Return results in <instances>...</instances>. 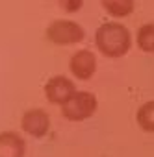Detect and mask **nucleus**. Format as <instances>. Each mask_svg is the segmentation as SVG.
Segmentation results:
<instances>
[{
  "label": "nucleus",
  "mask_w": 154,
  "mask_h": 157,
  "mask_svg": "<svg viewBox=\"0 0 154 157\" xmlns=\"http://www.w3.org/2000/svg\"><path fill=\"white\" fill-rule=\"evenodd\" d=\"M95 44L106 57H123L132 46V35L124 24L106 22L95 33Z\"/></svg>",
  "instance_id": "obj_1"
},
{
  "label": "nucleus",
  "mask_w": 154,
  "mask_h": 157,
  "mask_svg": "<svg viewBox=\"0 0 154 157\" xmlns=\"http://www.w3.org/2000/svg\"><path fill=\"white\" fill-rule=\"evenodd\" d=\"M97 96L87 91H76L63 105H61V115L71 120V122H82L89 117L95 115L97 111Z\"/></svg>",
  "instance_id": "obj_2"
},
{
  "label": "nucleus",
  "mask_w": 154,
  "mask_h": 157,
  "mask_svg": "<svg viewBox=\"0 0 154 157\" xmlns=\"http://www.w3.org/2000/svg\"><path fill=\"white\" fill-rule=\"evenodd\" d=\"M45 35L50 43L65 46V44H76V43L84 41L86 32L78 22H72L67 19H58L48 24Z\"/></svg>",
  "instance_id": "obj_3"
},
{
  "label": "nucleus",
  "mask_w": 154,
  "mask_h": 157,
  "mask_svg": "<svg viewBox=\"0 0 154 157\" xmlns=\"http://www.w3.org/2000/svg\"><path fill=\"white\" fill-rule=\"evenodd\" d=\"M74 93H76V87L72 80L63 74L52 76L45 83V96L50 104H56V105H63Z\"/></svg>",
  "instance_id": "obj_4"
},
{
  "label": "nucleus",
  "mask_w": 154,
  "mask_h": 157,
  "mask_svg": "<svg viewBox=\"0 0 154 157\" xmlns=\"http://www.w3.org/2000/svg\"><path fill=\"white\" fill-rule=\"evenodd\" d=\"M69 70L72 72V76L76 80H82V82L93 78V74L97 70L95 54L89 50H78L76 54H72V57L69 61Z\"/></svg>",
  "instance_id": "obj_5"
},
{
  "label": "nucleus",
  "mask_w": 154,
  "mask_h": 157,
  "mask_svg": "<svg viewBox=\"0 0 154 157\" xmlns=\"http://www.w3.org/2000/svg\"><path fill=\"white\" fill-rule=\"evenodd\" d=\"M21 128L34 139H41L48 133L50 118L43 109H28L21 118Z\"/></svg>",
  "instance_id": "obj_6"
},
{
  "label": "nucleus",
  "mask_w": 154,
  "mask_h": 157,
  "mask_svg": "<svg viewBox=\"0 0 154 157\" xmlns=\"http://www.w3.org/2000/svg\"><path fill=\"white\" fill-rule=\"evenodd\" d=\"M26 142L17 131L0 133V157H24Z\"/></svg>",
  "instance_id": "obj_7"
},
{
  "label": "nucleus",
  "mask_w": 154,
  "mask_h": 157,
  "mask_svg": "<svg viewBox=\"0 0 154 157\" xmlns=\"http://www.w3.org/2000/svg\"><path fill=\"white\" fill-rule=\"evenodd\" d=\"M100 2L106 13L117 19L128 17L134 11V0H100Z\"/></svg>",
  "instance_id": "obj_8"
},
{
  "label": "nucleus",
  "mask_w": 154,
  "mask_h": 157,
  "mask_svg": "<svg viewBox=\"0 0 154 157\" xmlns=\"http://www.w3.org/2000/svg\"><path fill=\"white\" fill-rule=\"evenodd\" d=\"M136 120H137V126H139L143 131L154 133V100L145 102V104L137 109Z\"/></svg>",
  "instance_id": "obj_9"
},
{
  "label": "nucleus",
  "mask_w": 154,
  "mask_h": 157,
  "mask_svg": "<svg viewBox=\"0 0 154 157\" xmlns=\"http://www.w3.org/2000/svg\"><path fill=\"white\" fill-rule=\"evenodd\" d=\"M136 43L139 46V50L147 52V54H154V22L143 24L137 33H136Z\"/></svg>",
  "instance_id": "obj_10"
},
{
  "label": "nucleus",
  "mask_w": 154,
  "mask_h": 157,
  "mask_svg": "<svg viewBox=\"0 0 154 157\" xmlns=\"http://www.w3.org/2000/svg\"><path fill=\"white\" fill-rule=\"evenodd\" d=\"M58 2H59V8L67 13H76L84 6V0H58Z\"/></svg>",
  "instance_id": "obj_11"
}]
</instances>
